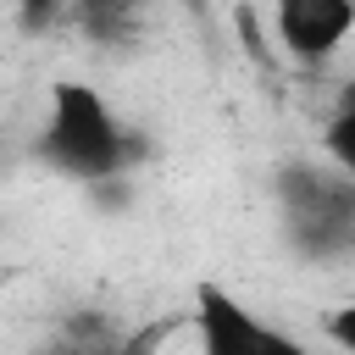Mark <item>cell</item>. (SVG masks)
Masks as SVG:
<instances>
[{"label":"cell","instance_id":"cell-6","mask_svg":"<svg viewBox=\"0 0 355 355\" xmlns=\"http://www.w3.org/2000/svg\"><path fill=\"white\" fill-rule=\"evenodd\" d=\"M67 17V0H17V28L22 33H44Z\"/></svg>","mask_w":355,"mask_h":355},{"label":"cell","instance_id":"cell-5","mask_svg":"<svg viewBox=\"0 0 355 355\" xmlns=\"http://www.w3.org/2000/svg\"><path fill=\"white\" fill-rule=\"evenodd\" d=\"M139 11H144V0H67V17H78V28L105 44H122L133 33Z\"/></svg>","mask_w":355,"mask_h":355},{"label":"cell","instance_id":"cell-1","mask_svg":"<svg viewBox=\"0 0 355 355\" xmlns=\"http://www.w3.org/2000/svg\"><path fill=\"white\" fill-rule=\"evenodd\" d=\"M39 155L55 172H67V178L105 183V178H122L133 166L139 139L100 100V89L78 83V78H61V83H50V111H44V128H39Z\"/></svg>","mask_w":355,"mask_h":355},{"label":"cell","instance_id":"cell-3","mask_svg":"<svg viewBox=\"0 0 355 355\" xmlns=\"http://www.w3.org/2000/svg\"><path fill=\"white\" fill-rule=\"evenodd\" d=\"M194 338H200V355H311L305 338H294L288 327L255 316L239 294L216 288V283H200L194 288Z\"/></svg>","mask_w":355,"mask_h":355},{"label":"cell","instance_id":"cell-8","mask_svg":"<svg viewBox=\"0 0 355 355\" xmlns=\"http://www.w3.org/2000/svg\"><path fill=\"white\" fill-rule=\"evenodd\" d=\"M178 6H189V11H200V6H205V0H178Z\"/></svg>","mask_w":355,"mask_h":355},{"label":"cell","instance_id":"cell-7","mask_svg":"<svg viewBox=\"0 0 355 355\" xmlns=\"http://www.w3.org/2000/svg\"><path fill=\"white\" fill-rule=\"evenodd\" d=\"M161 333H144V338H128V344H111V338H89V344H67L61 355H150Z\"/></svg>","mask_w":355,"mask_h":355},{"label":"cell","instance_id":"cell-4","mask_svg":"<svg viewBox=\"0 0 355 355\" xmlns=\"http://www.w3.org/2000/svg\"><path fill=\"white\" fill-rule=\"evenodd\" d=\"M272 28L294 61H327L355 33V0H272Z\"/></svg>","mask_w":355,"mask_h":355},{"label":"cell","instance_id":"cell-2","mask_svg":"<svg viewBox=\"0 0 355 355\" xmlns=\"http://www.w3.org/2000/svg\"><path fill=\"white\" fill-rule=\"evenodd\" d=\"M283 233L305 261H344L355 250V178L344 166L294 161L277 172Z\"/></svg>","mask_w":355,"mask_h":355}]
</instances>
